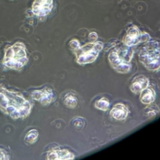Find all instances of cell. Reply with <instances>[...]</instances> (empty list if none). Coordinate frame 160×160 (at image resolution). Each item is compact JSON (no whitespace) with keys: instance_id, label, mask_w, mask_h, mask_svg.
I'll list each match as a JSON object with an SVG mask.
<instances>
[{"instance_id":"cell-1","label":"cell","mask_w":160,"mask_h":160,"mask_svg":"<svg viewBox=\"0 0 160 160\" xmlns=\"http://www.w3.org/2000/svg\"><path fill=\"white\" fill-rule=\"evenodd\" d=\"M32 104L20 92L0 84V109L12 119H24L30 115Z\"/></svg>"},{"instance_id":"cell-2","label":"cell","mask_w":160,"mask_h":160,"mask_svg":"<svg viewBox=\"0 0 160 160\" xmlns=\"http://www.w3.org/2000/svg\"><path fill=\"white\" fill-rule=\"evenodd\" d=\"M134 56L132 48L128 45H119L108 56L109 64L119 73H128L131 69V60Z\"/></svg>"},{"instance_id":"cell-3","label":"cell","mask_w":160,"mask_h":160,"mask_svg":"<svg viewBox=\"0 0 160 160\" xmlns=\"http://www.w3.org/2000/svg\"><path fill=\"white\" fill-rule=\"evenodd\" d=\"M28 62L26 46L23 42H17L5 49L2 64L6 68L16 70H20Z\"/></svg>"},{"instance_id":"cell-4","label":"cell","mask_w":160,"mask_h":160,"mask_svg":"<svg viewBox=\"0 0 160 160\" xmlns=\"http://www.w3.org/2000/svg\"><path fill=\"white\" fill-rule=\"evenodd\" d=\"M141 63L150 71L160 69V42L148 41L142 46L138 55Z\"/></svg>"},{"instance_id":"cell-5","label":"cell","mask_w":160,"mask_h":160,"mask_svg":"<svg viewBox=\"0 0 160 160\" xmlns=\"http://www.w3.org/2000/svg\"><path fill=\"white\" fill-rule=\"evenodd\" d=\"M103 48L102 42H91L83 46H80L77 50L73 51L76 56V62L80 65L92 63L97 59L100 52Z\"/></svg>"},{"instance_id":"cell-6","label":"cell","mask_w":160,"mask_h":160,"mask_svg":"<svg viewBox=\"0 0 160 160\" xmlns=\"http://www.w3.org/2000/svg\"><path fill=\"white\" fill-rule=\"evenodd\" d=\"M151 39L149 34L142 31L137 26L131 25L127 29L126 34L123 38V43L128 46L132 47L142 42H146Z\"/></svg>"},{"instance_id":"cell-7","label":"cell","mask_w":160,"mask_h":160,"mask_svg":"<svg viewBox=\"0 0 160 160\" xmlns=\"http://www.w3.org/2000/svg\"><path fill=\"white\" fill-rule=\"evenodd\" d=\"M31 97L32 99L36 100L42 106H48L56 100L54 92L48 88L32 91L31 92Z\"/></svg>"},{"instance_id":"cell-8","label":"cell","mask_w":160,"mask_h":160,"mask_svg":"<svg viewBox=\"0 0 160 160\" xmlns=\"http://www.w3.org/2000/svg\"><path fill=\"white\" fill-rule=\"evenodd\" d=\"M53 9V0H34L31 11L38 17H45L51 13Z\"/></svg>"},{"instance_id":"cell-9","label":"cell","mask_w":160,"mask_h":160,"mask_svg":"<svg viewBox=\"0 0 160 160\" xmlns=\"http://www.w3.org/2000/svg\"><path fill=\"white\" fill-rule=\"evenodd\" d=\"M149 85V80L144 75H138L133 79L130 89L134 94L140 93L142 91L145 89Z\"/></svg>"},{"instance_id":"cell-10","label":"cell","mask_w":160,"mask_h":160,"mask_svg":"<svg viewBox=\"0 0 160 160\" xmlns=\"http://www.w3.org/2000/svg\"><path fill=\"white\" fill-rule=\"evenodd\" d=\"M129 114V109L123 103H117L112 106L109 115L117 120H124Z\"/></svg>"},{"instance_id":"cell-11","label":"cell","mask_w":160,"mask_h":160,"mask_svg":"<svg viewBox=\"0 0 160 160\" xmlns=\"http://www.w3.org/2000/svg\"><path fill=\"white\" fill-rule=\"evenodd\" d=\"M47 159L49 160H67L74 159V155L67 149H52L47 153Z\"/></svg>"},{"instance_id":"cell-12","label":"cell","mask_w":160,"mask_h":160,"mask_svg":"<svg viewBox=\"0 0 160 160\" xmlns=\"http://www.w3.org/2000/svg\"><path fill=\"white\" fill-rule=\"evenodd\" d=\"M156 97V93L155 90L152 88H146L140 92V101L145 105L152 104L155 102Z\"/></svg>"},{"instance_id":"cell-13","label":"cell","mask_w":160,"mask_h":160,"mask_svg":"<svg viewBox=\"0 0 160 160\" xmlns=\"http://www.w3.org/2000/svg\"><path fill=\"white\" fill-rule=\"evenodd\" d=\"M63 104L65 105L67 107L70 108V109H74L78 104V99L77 98L76 95L73 93H67V95L64 96L63 100Z\"/></svg>"},{"instance_id":"cell-14","label":"cell","mask_w":160,"mask_h":160,"mask_svg":"<svg viewBox=\"0 0 160 160\" xmlns=\"http://www.w3.org/2000/svg\"><path fill=\"white\" fill-rule=\"evenodd\" d=\"M159 112V108L158 107V106L152 103L148 105V106L145 109V116L148 119L155 118Z\"/></svg>"},{"instance_id":"cell-15","label":"cell","mask_w":160,"mask_h":160,"mask_svg":"<svg viewBox=\"0 0 160 160\" xmlns=\"http://www.w3.org/2000/svg\"><path fill=\"white\" fill-rule=\"evenodd\" d=\"M38 138V131L35 129H32L26 134L24 142L28 145H32L37 142Z\"/></svg>"},{"instance_id":"cell-16","label":"cell","mask_w":160,"mask_h":160,"mask_svg":"<svg viewBox=\"0 0 160 160\" xmlns=\"http://www.w3.org/2000/svg\"><path fill=\"white\" fill-rule=\"evenodd\" d=\"M109 105H110V103H109V99L103 97L95 103V109H98V110L107 111L109 108Z\"/></svg>"},{"instance_id":"cell-17","label":"cell","mask_w":160,"mask_h":160,"mask_svg":"<svg viewBox=\"0 0 160 160\" xmlns=\"http://www.w3.org/2000/svg\"><path fill=\"white\" fill-rule=\"evenodd\" d=\"M69 45H70V48L73 51H75V50H77L81 46V43H80V42L78 39H72L70 42V43H69Z\"/></svg>"},{"instance_id":"cell-18","label":"cell","mask_w":160,"mask_h":160,"mask_svg":"<svg viewBox=\"0 0 160 160\" xmlns=\"http://www.w3.org/2000/svg\"><path fill=\"white\" fill-rule=\"evenodd\" d=\"M88 40L90 42H96L98 41V34L96 32H92L88 35Z\"/></svg>"},{"instance_id":"cell-19","label":"cell","mask_w":160,"mask_h":160,"mask_svg":"<svg viewBox=\"0 0 160 160\" xmlns=\"http://www.w3.org/2000/svg\"><path fill=\"white\" fill-rule=\"evenodd\" d=\"M9 156H8L7 153L2 149H0V160H6L9 159Z\"/></svg>"}]
</instances>
